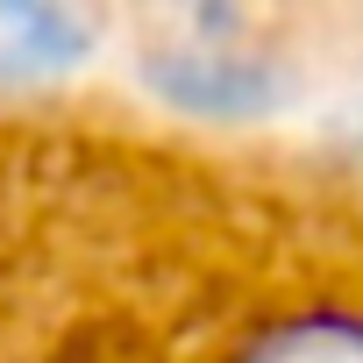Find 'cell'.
<instances>
[{
  "instance_id": "1",
  "label": "cell",
  "mask_w": 363,
  "mask_h": 363,
  "mask_svg": "<svg viewBox=\"0 0 363 363\" xmlns=\"http://www.w3.org/2000/svg\"><path fill=\"white\" fill-rule=\"evenodd\" d=\"M93 50L72 0H0V79H57Z\"/></svg>"
},
{
  "instance_id": "2",
  "label": "cell",
  "mask_w": 363,
  "mask_h": 363,
  "mask_svg": "<svg viewBox=\"0 0 363 363\" xmlns=\"http://www.w3.org/2000/svg\"><path fill=\"white\" fill-rule=\"evenodd\" d=\"M150 86L193 114H271L278 107V79L264 65H235V57H157Z\"/></svg>"
},
{
  "instance_id": "3",
  "label": "cell",
  "mask_w": 363,
  "mask_h": 363,
  "mask_svg": "<svg viewBox=\"0 0 363 363\" xmlns=\"http://www.w3.org/2000/svg\"><path fill=\"white\" fill-rule=\"evenodd\" d=\"M242 363H363V320H292L264 335Z\"/></svg>"
}]
</instances>
